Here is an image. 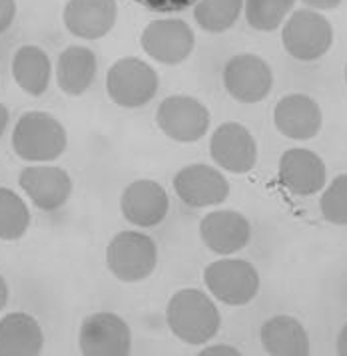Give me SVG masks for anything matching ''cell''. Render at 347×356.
Wrapping results in <instances>:
<instances>
[{"label":"cell","instance_id":"cell-1","mask_svg":"<svg viewBox=\"0 0 347 356\" xmlns=\"http://www.w3.org/2000/svg\"><path fill=\"white\" fill-rule=\"evenodd\" d=\"M166 323L176 339L192 346H200L216 337L222 316L216 302L203 291L182 289L166 307Z\"/></svg>","mask_w":347,"mask_h":356},{"label":"cell","instance_id":"cell-2","mask_svg":"<svg viewBox=\"0 0 347 356\" xmlns=\"http://www.w3.org/2000/svg\"><path fill=\"white\" fill-rule=\"evenodd\" d=\"M68 134L54 115L26 112L20 115L13 131V149L30 163H48L66 152Z\"/></svg>","mask_w":347,"mask_h":356},{"label":"cell","instance_id":"cell-3","mask_svg":"<svg viewBox=\"0 0 347 356\" xmlns=\"http://www.w3.org/2000/svg\"><path fill=\"white\" fill-rule=\"evenodd\" d=\"M106 265L122 283L144 281L158 265V247L142 231H120L106 247Z\"/></svg>","mask_w":347,"mask_h":356},{"label":"cell","instance_id":"cell-4","mask_svg":"<svg viewBox=\"0 0 347 356\" xmlns=\"http://www.w3.org/2000/svg\"><path fill=\"white\" fill-rule=\"evenodd\" d=\"M158 88L156 70L136 56L116 60L106 74V92L122 108H142L154 100Z\"/></svg>","mask_w":347,"mask_h":356},{"label":"cell","instance_id":"cell-5","mask_svg":"<svg viewBox=\"0 0 347 356\" xmlns=\"http://www.w3.org/2000/svg\"><path fill=\"white\" fill-rule=\"evenodd\" d=\"M203 283L212 297L230 307H244L260 291L258 269L244 259H217L203 269Z\"/></svg>","mask_w":347,"mask_h":356},{"label":"cell","instance_id":"cell-6","mask_svg":"<svg viewBox=\"0 0 347 356\" xmlns=\"http://www.w3.org/2000/svg\"><path fill=\"white\" fill-rule=\"evenodd\" d=\"M282 42L289 56L302 62H314L325 56L333 44L330 20L318 10L302 8L289 16L282 30Z\"/></svg>","mask_w":347,"mask_h":356},{"label":"cell","instance_id":"cell-7","mask_svg":"<svg viewBox=\"0 0 347 356\" xmlns=\"http://www.w3.org/2000/svg\"><path fill=\"white\" fill-rule=\"evenodd\" d=\"M224 88L240 104H258L265 100L274 88V72L263 58L256 54H238L224 66Z\"/></svg>","mask_w":347,"mask_h":356},{"label":"cell","instance_id":"cell-8","mask_svg":"<svg viewBox=\"0 0 347 356\" xmlns=\"http://www.w3.org/2000/svg\"><path fill=\"white\" fill-rule=\"evenodd\" d=\"M156 122L174 142L194 143L210 129V110L192 96H170L158 106Z\"/></svg>","mask_w":347,"mask_h":356},{"label":"cell","instance_id":"cell-9","mask_svg":"<svg viewBox=\"0 0 347 356\" xmlns=\"http://www.w3.org/2000/svg\"><path fill=\"white\" fill-rule=\"evenodd\" d=\"M140 44L152 60L166 66H176L194 52L196 36L190 24L180 18H158L146 26Z\"/></svg>","mask_w":347,"mask_h":356},{"label":"cell","instance_id":"cell-10","mask_svg":"<svg viewBox=\"0 0 347 356\" xmlns=\"http://www.w3.org/2000/svg\"><path fill=\"white\" fill-rule=\"evenodd\" d=\"M78 344L84 356H128L132 353L130 327L114 313L88 314L80 325Z\"/></svg>","mask_w":347,"mask_h":356},{"label":"cell","instance_id":"cell-11","mask_svg":"<svg viewBox=\"0 0 347 356\" xmlns=\"http://www.w3.org/2000/svg\"><path fill=\"white\" fill-rule=\"evenodd\" d=\"M174 191L182 203L194 209L222 205L230 197V181L222 171L206 165V163H192L176 173L174 177Z\"/></svg>","mask_w":347,"mask_h":356},{"label":"cell","instance_id":"cell-12","mask_svg":"<svg viewBox=\"0 0 347 356\" xmlns=\"http://www.w3.org/2000/svg\"><path fill=\"white\" fill-rule=\"evenodd\" d=\"M210 156L217 168L240 175L254 170L258 161V143L246 126L226 122L212 134Z\"/></svg>","mask_w":347,"mask_h":356},{"label":"cell","instance_id":"cell-13","mask_svg":"<svg viewBox=\"0 0 347 356\" xmlns=\"http://www.w3.org/2000/svg\"><path fill=\"white\" fill-rule=\"evenodd\" d=\"M170 209L166 189L158 181L138 179L124 187L120 197V211L124 219L136 227L150 229L160 225Z\"/></svg>","mask_w":347,"mask_h":356},{"label":"cell","instance_id":"cell-14","mask_svg":"<svg viewBox=\"0 0 347 356\" xmlns=\"http://www.w3.org/2000/svg\"><path fill=\"white\" fill-rule=\"evenodd\" d=\"M18 184L30 201L43 211L60 209L72 193V179L68 171L54 165H30L20 171Z\"/></svg>","mask_w":347,"mask_h":356},{"label":"cell","instance_id":"cell-15","mask_svg":"<svg viewBox=\"0 0 347 356\" xmlns=\"http://www.w3.org/2000/svg\"><path fill=\"white\" fill-rule=\"evenodd\" d=\"M327 171L323 159L304 147H291L279 157V181L293 195L309 197L323 189Z\"/></svg>","mask_w":347,"mask_h":356},{"label":"cell","instance_id":"cell-16","mask_svg":"<svg viewBox=\"0 0 347 356\" xmlns=\"http://www.w3.org/2000/svg\"><path fill=\"white\" fill-rule=\"evenodd\" d=\"M200 237L203 245L217 255H233L249 243L252 227L242 213L217 209L202 217Z\"/></svg>","mask_w":347,"mask_h":356},{"label":"cell","instance_id":"cell-17","mask_svg":"<svg viewBox=\"0 0 347 356\" xmlns=\"http://www.w3.org/2000/svg\"><path fill=\"white\" fill-rule=\"evenodd\" d=\"M274 124L282 136L304 142L318 136L323 114L314 98L305 94H289L275 104Z\"/></svg>","mask_w":347,"mask_h":356},{"label":"cell","instance_id":"cell-18","mask_svg":"<svg viewBox=\"0 0 347 356\" xmlns=\"http://www.w3.org/2000/svg\"><path fill=\"white\" fill-rule=\"evenodd\" d=\"M64 26L84 40H100L114 29L118 18L116 0H68L64 6Z\"/></svg>","mask_w":347,"mask_h":356},{"label":"cell","instance_id":"cell-19","mask_svg":"<svg viewBox=\"0 0 347 356\" xmlns=\"http://www.w3.org/2000/svg\"><path fill=\"white\" fill-rule=\"evenodd\" d=\"M260 339L263 350L272 356H307L311 348L304 325L288 314H277L265 321Z\"/></svg>","mask_w":347,"mask_h":356},{"label":"cell","instance_id":"cell-20","mask_svg":"<svg viewBox=\"0 0 347 356\" xmlns=\"http://www.w3.org/2000/svg\"><path fill=\"white\" fill-rule=\"evenodd\" d=\"M43 348V328L34 316L8 313L0 318V356H36Z\"/></svg>","mask_w":347,"mask_h":356},{"label":"cell","instance_id":"cell-21","mask_svg":"<svg viewBox=\"0 0 347 356\" xmlns=\"http://www.w3.org/2000/svg\"><path fill=\"white\" fill-rule=\"evenodd\" d=\"M98 72L96 54L86 46H68L56 64L58 88L68 96H82Z\"/></svg>","mask_w":347,"mask_h":356},{"label":"cell","instance_id":"cell-22","mask_svg":"<svg viewBox=\"0 0 347 356\" xmlns=\"http://www.w3.org/2000/svg\"><path fill=\"white\" fill-rule=\"evenodd\" d=\"M50 58L38 46H20L13 58V76L22 92L38 98L50 84Z\"/></svg>","mask_w":347,"mask_h":356},{"label":"cell","instance_id":"cell-23","mask_svg":"<svg viewBox=\"0 0 347 356\" xmlns=\"http://www.w3.org/2000/svg\"><path fill=\"white\" fill-rule=\"evenodd\" d=\"M242 8L244 0H198L194 4V18L202 30L219 34L238 22Z\"/></svg>","mask_w":347,"mask_h":356},{"label":"cell","instance_id":"cell-24","mask_svg":"<svg viewBox=\"0 0 347 356\" xmlns=\"http://www.w3.org/2000/svg\"><path fill=\"white\" fill-rule=\"evenodd\" d=\"M30 227V211L22 197L0 187V241H16Z\"/></svg>","mask_w":347,"mask_h":356},{"label":"cell","instance_id":"cell-25","mask_svg":"<svg viewBox=\"0 0 347 356\" xmlns=\"http://www.w3.org/2000/svg\"><path fill=\"white\" fill-rule=\"evenodd\" d=\"M295 0H244L247 24L258 32L279 29L293 10Z\"/></svg>","mask_w":347,"mask_h":356},{"label":"cell","instance_id":"cell-26","mask_svg":"<svg viewBox=\"0 0 347 356\" xmlns=\"http://www.w3.org/2000/svg\"><path fill=\"white\" fill-rule=\"evenodd\" d=\"M319 209L327 223L347 225V173H341L321 193Z\"/></svg>","mask_w":347,"mask_h":356},{"label":"cell","instance_id":"cell-27","mask_svg":"<svg viewBox=\"0 0 347 356\" xmlns=\"http://www.w3.org/2000/svg\"><path fill=\"white\" fill-rule=\"evenodd\" d=\"M134 2L154 13H182L194 6L198 0H134Z\"/></svg>","mask_w":347,"mask_h":356},{"label":"cell","instance_id":"cell-28","mask_svg":"<svg viewBox=\"0 0 347 356\" xmlns=\"http://www.w3.org/2000/svg\"><path fill=\"white\" fill-rule=\"evenodd\" d=\"M16 18V0H0V34L13 26Z\"/></svg>","mask_w":347,"mask_h":356},{"label":"cell","instance_id":"cell-29","mask_svg":"<svg viewBox=\"0 0 347 356\" xmlns=\"http://www.w3.org/2000/svg\"><path fill=\"white\" fill-rule=\"evenodd\" d=\"M242 353L233 346L228 344H214V346H206L200 356H240Z\"/></svg>","mask_w":347,"mask_h":356},{"label":"cell","instance_id":"cell-30","mask_svg":"<svg viewBox=\"0 0 347 356\" xmlns=\"http://www.w3.org/2000/svg\"><path fill=\"white\" fill-rule=\"evenodd\" d=\"M314 10H333L341 4V0H302Z\"/></svg>","mask_w":347,"mask_h":356},{"label":"cell","instance_id":"cell-31","mask_svg":"<svg viewBox=\"0 0 347 356\" xmlns=\"http://www.w3.org/2000/svg\"><path fill=\"white\" fill-rule=\"evenodd\" d=\"M337 355L347 356V325L341 328V332H339V337H337Z\"/></svg>","mask_w":347,"mask_h":356},{"label":"cell","instance_id":"cell-32","mask_svg":"<svg viewBox=\"0 0 347 356\" xmlns=\"http://www.w3.org/2000/svg\"><path fill=\"white\" fill-rule=\"evenodd\" d=\"M8 120H10V114H8L6 106L0 104V138L4 136V131L8 128Z\"/></svg>","mask_w":347,"mask_h":356},{"label":"cell","instance_id":"cell-33","mask_svg":"<svg viewBox=\"0 0 347 356\" xmlns=\"http://www.w3.org/2000/svg\"><path fill=\"white\" fill-rule=\"evenodd\" d=\"M6 302H8V285H6L4 277L0 275V311L6 307Z\"/></svg>","mask_w":347,"mask_h":356},{"label":"cell","instance_id":"cell-34","mask_svg":"<svg viewBox=\"0 0 347 356\" xmlns=\"http://www.w3.org/2000/svg\"><path fill=\"white\" fill-rule=\"evenodd\" d=\"M346 82H347V66H346Z\"/></svg>","mask_w":347,"mask_h":356}]
</instances>
